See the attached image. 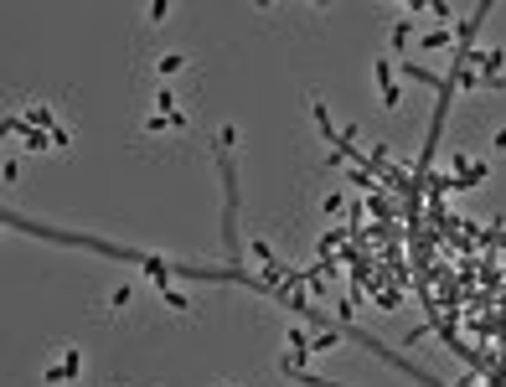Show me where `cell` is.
Here are the masks:
<instances>
[{"instance_id":"7a4b0ae2","label":"cell","mask_w":506,"mask_h":387,"mask_svg":"<svg viewBox=\"0 0 506 387\" xmlns=\"http://www.w3.org/2000/svg\"><path fill=\"white\" fill-rule=\"evenodd\" d=\"M181 67H186L181 52H160V73H181Z\"/></svg>"},{"instance_id":"6da1fadb","label":"cell","mask_w":506,"mask_h":387,"mask_svg":"<svg viewBox=\"0 0 506 387\" xmlns=\"http://www.w3.org/2000/svg\"><path fill=\"white\" fill-rule=\"evenodd\" d=\"M378 88H382V104H387V109L403 104V93L393 88V67H387V62H378Z\"/></svg>"}]
</instances>
